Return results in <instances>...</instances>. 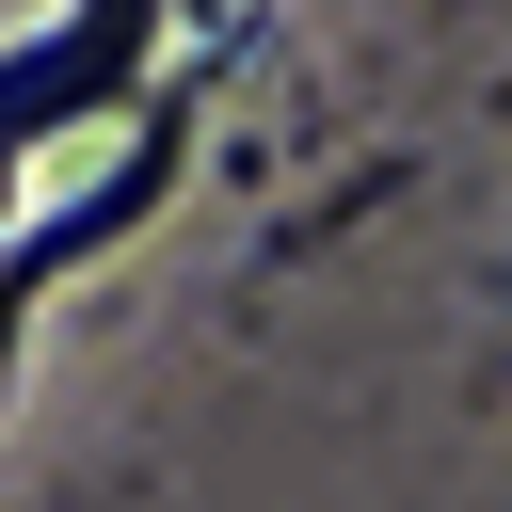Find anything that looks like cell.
Returning a JSON list of instances; mask_svg holds the SVG:
<instances>
[{"label":"cell","instance_id":"obj_1","mask_svg":"<svg viewBox=\"0 0 512 512\" xmlns=\"http://www.w3.org/2000/svg\"><path fill=\"white\" fill-rule=\"evenodd\" d=\"M176 160H192V112H176V96H144V144H128V176H96V192H80V208H48L32 240H0V384H16V320H32V288H48L64 256L128 240V224L176 192Z\"/></svg>","mask_w":512,"mask_h":512},{"label":"cell","instance_id":"obj_2","mask_svg":"<svg viewBox=\"0 0 512 512\" xmlns=\"http://www.w3.org/2000/svg\"><path fill=\"white\" fill-rule=\"evenodd\" d=\"M144 48H160V0H80L48 48H16V64H0V160H16L32 128H80V112H112V96L144 80Z\"/></svg>","mask_w":512,"mask_h":512}]
</instances>
